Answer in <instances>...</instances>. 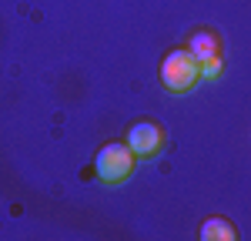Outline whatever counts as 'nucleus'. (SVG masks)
I'll list each match as a JSON object with an SVG mask.
<instances>
[{
	"label": "nucleus",
	"mask_w": 251,
	"mask_h": 241,
	"mask_svg": "<svg viewBox=\"0 0 251 241\" xmlns=\"http://www.w3.org/2000/svg\"><path fill=\"white\" fill-rule=\"evenodd\" d=\"M157 80H161V87L171 91V94H188L194 84L201 80V67H198V60H194L184 47H174V50H168V54L161 57Z\"/></svg>",
	"instance_id": "1"
},
{
	"label": "nucleus",
	"mask_w": 251,
	"mask_h": 241,
	"mask_svg": "<svg viewBox=\"0 0 251 241\" xmlns=\"http://www.w3.org/2000/svg\"><path fill=\"white\" fill-rule=\"evenodd\" d=\"M134 151L124 144V141H107L100 151H97V158H94V174L100 184H124V181L134 174Z\"/></svg>",
	"instance_id": "2"
},
{
	"label": "nucleus",
	"mask_w": 251,
	"mask_h": 241,
	"mask_svg": "<svg viewBox=\"0 0 251 241\" xmlns=\"http://www.w3.org/2000/svg\"><path fill=\"white\" fill-rule=\"evenodd\" d=\"M164 141H168V134H164V127L157 124V120L151 118H141L134 120L131 127H127V138H124V144L134 151V158H157L161 151H164Z\"/></svg>",
	"instance_id": "3"
},
{
	"label": "nucleus",
	"mask_w": 251,
	"mask_h": 241,
	"mask_svg": "<svg viewBox=\"0 0 251 241\" xmlns=\"http://www.w3.org/2000/svg\"><path fill=\"white\" fill-rule=\"evenodd\" d=\"M184 50H188L198 64L214 60V57H225V44H221V37H218V30H211V27H198V30H191L188 40H184Z\"/></svg>",
	"instance_id": "4"
},
{
	"label": "nucleus",
	"mask_w": 251,
	"mask_h": 241,
	"mask_svg": "<svg viewBox=\"0 0 251 241\" xmlns=\"http://www.w3.org/2000/svg\"><path fill=\"white\" fill-rule=\"evenodd\" d=\"M201 241H234L238 238V231H234V224L231 221H225V218H208L204 224H201Z\"/></svg>",
	"instance_id": "5"
}]
</instances>
